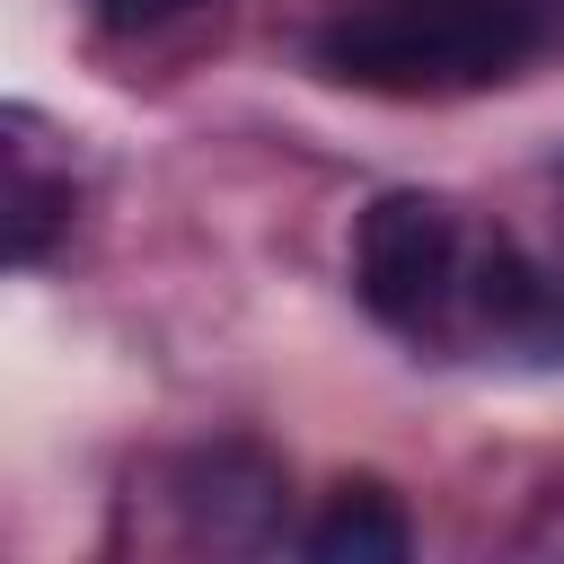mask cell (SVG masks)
Masks as SVG:
<instances>
[{
    "instance_id": "obj_1",
    "label": "cell",
    "mask_w": 564,
    "mask_h": 564,
    "mask_svg": "<svg viewBox=\"0 0 564 564\" xmlns=\"http://www.w3.org/2000/svg\"><path fill=\"white\" fill-rule=\"evenodd\" d=\"M529 0H379L317 35V70L379 97H458L529 62Z\"/></svg>"
},
{
    "instance_id": "obj_2",
    "label": "cell",
    "mask_w": 564,
    "mask_h": 564,
    "mask_svg": "<svg viewBox=\"0 0 564 564\" xmlns=\"http://www.w3.org/2000/svg\"><path fill=\"white\" fill-rule=\"evenodd\" d=\"M352 291L388 335H441L467 300V220L449 194L388 185L352 220Z\"/></svg>"
},
{
    "instance_id": "obj_3",
    "label": "cell",
    "mask_w": 564,
    "mask_h": 564,
    "mask_svg": "<svg viewBox=\"0 0 564 564\" xmlns=\"http://www.w3.org/2000/svg\"><path fill=\"white\" fill-rule=\"evenodd\" d=\"M458 308L476 317L485 344L529 352V361H564V273L538 264L529 247L494 238V247L467 264V300H458Z\"/></svg>"
},
{
    "instance_id": "obj_4",
    "label": "cell",
    "mask_w": 564,
    "mask_h": 564,
    "mask_svg": "<svg viewBox=\"0 0 564 564\" xmlns=\"http://www.w3.org/2000/svg\"><path fill=\"white\" fill-rule=\"evenodd\" d=\"M185 529L203 555H238V564H264L273 546V520H282V485L256 449H203L185 467Z\"/></svg>"
},
{
    "instance_id": "obj_5",
    "label": "cell",
    "mask_w": 564,
    "mask_h": 564,
    "mask_svg": "<svg viewBox=\"0 0 564 564\" xmlns=\"http://www.w3.org/2000/svg\"><path fill=\"white\" fill-rule=\"evenodd\" d=\"M300 564H414V520L379 476H344L300 529Z\"/></svg>"
},
{
    "instance_id": "obj_6",
    "label": "cell",
    "mask_w": 564,
    "mask_h": 564,
    "mask_svg": "<svg viewBox=\"0 0 564 564\" xmlns=\"http://www.w3.org/2000/svg\"><path fill=\"white\" fill-rule=\"evenodd\" d=\"M53 229H70V176H44L26 141H9V256L44 264Z\"/></svg>"
},
{
    "instance_id": "obj_7",
    "label": "cell",
    "mask_w": 564,
    "mask_h": 564,
    "mask_svg": "<svg viewBox=\"0 0 564 564\" xmlns=\"http://www.w3.org/2000/svg\"><path fill=\"white\" fill-rule=\"evenodd\" d=\"M176 9H194V0H97L106 26H159V18H176Z\"/></svg>"
},
{
    "instance_id": "obj_8",
    "label": "cell",
    "mask_w": 564,
    "mask_h": 564,
    "mask_svg": "<svg viewBox=\"0 0 564 564\" xmlns=\"http://www.w3.org/2000/svg\"><path fill=\"white\" fill-rule=\"evenodd\" d=\"M555 176H564V167H555Z\"/></svg>"
}]
</instances>
